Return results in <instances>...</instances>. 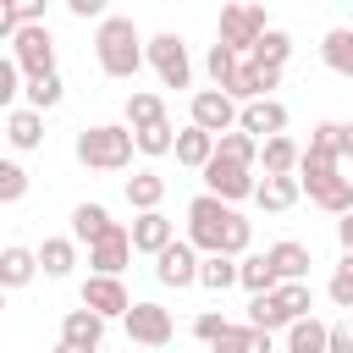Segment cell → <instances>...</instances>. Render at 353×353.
<instances>
[{
	"label": "cell",
	"mask_w": 353,
	"mask_h": 353,
	"mask_svg": "<svg viewBox=\"0 0 353 353\" xmlns=\"http://www.w3.org/2000/svg\"><path fill=\"white\" fill-rule=\"evenodd\" d=\"M94 55H99V72L105 77H138L143 66V33L132 17H105L94 28Z\"/></svg>",
	"instance_id": "obj_1"
},
{
	"label": "cell",
	"mask_w": 353,
	"mask_h": 353,
	"mask_svg": "<svg viewBox=\"0 0 353 353\" xmlns=\"http://www.w3.org/2000/svg\"><path fill=\"white\" fill-rule=\"evenodd\" d=\"M132 132L127 127H116V121H99V127H83L77 132V160L83 165H94V171H121V165H132Z\"/></svg>",
	"instance_id": "obj_2"
},
{
	"label": "cell",
	"mask_w": 353,
	"mask_h": 353,
	"mask_svg": "<svg viewBox=\"0 0 353 353\" xmlns=\"http://www.w3.org/2000/svg\"><path fill=\"white\" fill-rule=\"evenodd\" d=\"M237 221V210L232 204H221V199H210V193H199L193 204H188V243H193V254H221V243H226V226Z\"/></svg>",
	"instance_id": "obj_3"
},
{
	"label": "cell",
	"mask_w": 353,
	"mask_h": 353,
	"mask_svg": "<svg viewBox=\"0 0 353 353\" xmlns=\"http://www.w3.org/2000/svg\"><path fill=\"white\" fill-rule=\"evenodd\" d=\"M265 6H221V33H215V44L221 50H232V55H248L259 39H265Z\"/></svg>",
	"instance_id": "obj_4"
},
{
	"label": "cell",
	"mask_w": 353,
	"mask_h": 353,
	"mask_svg": "<svg viewBox=\"0 0 353 353\" xmlns=\"http://www.w3.org/2000/svg\"><path fill=\"white\" fill-rule=\"evenodd\" d=\"M143 61L154 66V77H160L165 88H188V83H193V61H188V44H182L176 33L143 39Z\"/></svg>",
	"instance_id": "obj_5"
},
{
	"label": "cell",
	"mask_w": 353,
	"mask_h": 353,
	"mask_svg": "<svg viewBox=\"0 0 353 353\" xmlns=\"http://www.w3.org/2000/svg\"><path fill=\"white\" fill-rule=\"evenodd\" d=\"M11 61H17L22 77H50L55 72V39H50V28L44 22L39 28H17L11 33Z\"/></svg>",
	"instance_id": "obj_6"
},
{
	"label": "cell",
	"mask_w": 353,
	"mask_h": 353,
	"mask_svg": "<svg viewBox=\"0 0 353 353\" xmlns=\"http://www.w3.org/2000/svg\"><path fill=\"white\" fill-rule=\"evenodd\" d=\"M121 325H127V336H132L138 347H165V342L176 336V325H171V309H165V303H132V309L121 314Z\"/></svg>",
	"instance_id": "obj_7"
},
{
	"label": "cell",
	"mask_w": 353,
	"mask_h": 353,
	"mask_svg": "<svg viewBox=\"0 0 353 353\" xmlns=\"http://www.w3.org/2000/svg\"><path fill=\"white\" fill-rule=\"evenodd\" d=\"M204 193L221 199V204L254 199V171H248V165H232V160H221V154H210V165H204Z\"/></svg>",
	"instance_id": "obj_8"
},
{
	"label": "cell",
	"mask_w": 353,
	"mask_h": 353,
	"mask_svg": "<svg viewBox=\"0 0 353 353\" xmlns=\"http://www.w3.org/2000/svg\"><path fill=\"white\" fill-rule=\"evenodd\" d=\"M188 127H199V132H210V138H221V132H232L237 127V105L221 94V88H199L193 94V105H188Z\"/></svg>",
	"instance_id": "obj_9"
},
{
	"label": "cell",
	"mask_w": 353,
	"mask_h": 353,
	"mask_svg": "<svg viewBox=\"0 0 353 353\" xmlns=\"http://www.w3.org/2000/svg\"><path fill=\"white\" fill-rule=\"evenodd\" d=\"M154 276H160V287H199V254H193V243L188 237L165 243L154 254Z\"/></svg>",
	"instance_id": "obj_10"
},
{
	"label": "cell",
	"mask_w": 353,
	"mask_h": 353,
	"mask_svg": "<svg viewBox=\"0 0 353 353\" xmlns=\"http://www.w3.org/2000/svg\"><path fill=\"white\" fill-rule=\"evenodd\" d=\"M77 298H83V309H94L99 320H121V314L132 309V292L121 287V276H88Z\"/></svg>",
	"instance_id": "obj_11"
},
{
	"label": "cell",
	"mask_w": 353,
	"mask_h": 353,
	"mask_svg": "<svg viewBox=\"0 0 353 353\" xmlns=\"http://www.w3.org/2000/svg\"><path fill=\"white\" fill-rule=\"evenodd\" d=\"M237 132H248L254 143L281 138V132H287V105H281V99H254V105H237Z\"/></svg>",
	"instance_id": "obj_12"
},
{
	"label": "cell",
	"mask_w": 353,
	"mask_h": 353,
	"mask_svg": "<svg viewBox=\"0 0 353 353\" xmlns=\"http://www.w3.org/2000/svg\"><path fill=\"white\" fill-rule=\"evenodd\" d=\"M127 259H132V243H127V226H121V221H116L99 243H88V265H94V276H121Z\"/></svg>",
	"instance_id": "obj_13"
},
{
	"label": "cell",
	"mask_w": 353,
	"mask_h": 353,
	"mask_svg": "<svg viewBox=\"0 0 353 353\" xmlns=\"http://www.w3.org/2000/svg\"><path fill=\"white\" fill-rule=\"evenodd\" d=\"M127 243H132V254H149V259H154L165 243H176V226H171L160 210H149V215H138V221L127 226Z\"/></svg>",
	"instance_id": "obj_14"
},
{
	"label": "cell",
	"mask_w": 353,
	"mask_h": 353,
	"mask_svg": "<svg viewBox=\"0 0 353 353\" xmlns=\"http://www.w3.org/2000/svg\"><path fill=\"white\" fill-rule=\"evenodd\" d=\"M61 342H72V347H88V353H99V342H105V320L94 314V309H66V320H61Z\"/></svg>",
	"instance_id": "obj_15"
},
{
	"label": "cell",
	"mask_w": 353,
	"mask_h": 353,
	"mask_svg": "<svg viewBox=\"0 0 353 353\" xmlns=\"http://www.w3.org/2000/svg\"><path fill=\"white\" fill-rule=\"evenodd\" d=\"M265 265L276 270V281H309V248L303 243H270L265 248Z\"/></svg>",
	"instance_id": "obj_16"
},
{
	"label": "cell",
	"mask_w": 353,
	"mask_h": 353,
	"mask_svg": "<svg viewBox=\"0 0 353 353\" xmlns=\"http://www.w3.org/2000/svg\"><path fill=\"white\" fill-rule=\"evenodd\" d=\"M270 303H276L281 325H292V320H303L314 309V292H309V281H276L270 287Z\"/></svg>",
	"instance_id": "obj_17"
},
{
	"label": "cell",
	"mask_w": 353,
	"mask_h": 353,
	"mask_svg": "<svg viewBox=\"0 0 353 353\" xmlns=\"http://www.w3.org/2000/svg\"><path fill=\"white\" fill-rule=\"evenodd\" d=\"M33 276H39V259H33V248H22V243L0 248V292H11V287H28Z\"/></svg>",
	"instance_id": "obj_18"
},
{
	"label": "cell",
	"mask_w": 353,
	"mask_h": 353,
	"mask_svg": "<svg viewBox=\"0 0 353 353\" xmlns=\"http://www.w3.org/2000/svg\"><path fill=\"white\" fill-rule=\"evenodd\" d=\"M171 154H176V165L204 171V165H210V154H215V138H210V132H199V127H182V132H176V143H171Z\"/></svg>",
	"instance_id": "obj_19"
},
{
	"label": "cell",
	"mask_w": 353,
	"mask_h": 353,
	"mask_svg": "<svg viewBox=\"0 0 353 353\" xmlns=\"http://www.w3.org/2000/svg\"><path fill=\"white\" fill-rule=\"evenodd\" d=\"M160 199H165V176H160V171H149V165H143V171H132V176H127V204H132L138 215L160 210Z\"/></svg>",
	"instance_id": "obj_20"
},
{
	"label": "cell",
	"mask_w": 353,
	"mask_h": 353,
	"mask_svg": "<svg viewBox=\"0 0 353 353\" xmlns=\"http://www.w3.org/2000/svg\"><path fill=\"white\" fill-rule=\"evenodd\" d=\"M298 176H265V182H254V204L259 210H270V215H281V210H292L298 204Z\"/></svg>",
	"instance_id": "obj_21"
},
{
	"label": "cell",
	"mask_w": 353,
	"mask_h": 353,
	"mask_svg": "<svg viewBox=\"0 0 353 353\" xmlns=\"http://www.w3.org/2000/svg\"><path fill=\"white\" fill-rule=\"evenodd\" d=\"M33 259H39V270H44L50 281H61V276H72V265H77V243H72V237H44V248H33Z\"/></svg>",
	"instance_id": "obj_22"
},
{
	"label": "cell",
	"mask_w": 353,
	"mask_h": 353,
	"mask_svg": "<svg viewBox=\"0 0 353 353\" xmlns=\"http://www.w3.org/2000/svg\"><path fill=\"white\" fill-rule=\"evenodd\" d=\"M110 226H116V221H110V210H105V204H94V199H83V204L72 210V237H77V243H99Z\"/></svg>",
	"instance_id": "obj_23"
},
{
	"label": "cell",
	"mask_w": 353,
	"mask_h": 353,
	"mask_svg": "<svg viewBox=\"0 0 353 353\" xmlns=\"http://www.w3.org/2000/svg\"><path fill=\"white\" fill-rule=\"evenodd\" d=\"M6 138H11V149H39V143H44V116L28 110V105L11 110V116H6Z\"/></svg>",
	"instance_id": "obj_24"
},
{
	"label": "cell",
	"mask_w": 353,
	"mask_h": 353,
	"mask_svg": "<svg viewBox=\"0 0 353 353\" xmlns=\"http://www.w3.org/2000/svg\"><path fill=\"white\" fill-rule=\"evenodd\" d=\"M303 193H309L320 210H331V215H347V210H353V182H347L342 171L325 176V182H314V188H303Z\"/></svg>",
	"instance_id": "obj_25"
},
{
	"label": "cell",
	"mask_w": 353,
	"mask_h": 353,
	"mask_svg": "<svg viewBox=\"0 0 353 353\" xmlns=\"http://www.w3.org/2000/svg\"><path fill=\"white\" fill-rule=\"evenodd\" d=\"M320 61L336 72V77H353V28H331L320 39Z\"/></svg>",
	"instance_id": "obj_26"
},
{
	"label": "cell",
	"mask_w": 353,
	"mask_h": 353,
	"mask_svg": "<svg viewBox=\"0 0 353 353\" xmlns=\"http://www.w3.org/2000/svg\"><path fill=\"white\" fill-rule=\"evenodd\" d=\"M287 55H292V33H281V28H265V39L248 50V61L254 66H270V72H281Z\"/></svg>",
	"instance_id": "obj_27"
},
{
	"label": "cell",
	"mask_w": 353,
	"mask_h": 353,
	"mask_svg": "<svg viewBox=\"0 0 353 353\" xmlns=\"http://www.w3.org/2000/svg\"><path fill=\"white\" fill-rule=\"evenodd\" d=\"M165 121V99L160 94H127V132H143V127H160Z\"/></svg>",
	"instance_id": "obj_28"
},
{
	"label": "cell",
	"mask_w": 353,
	"mask_h": 353,
	"mask_svg": "<svg viewBox=\"0 0 353 353\" xmlns=\"http://www.w3.org/2000/svg\"><path fill=\"white\" fill-rule=\"evenodd\" d=\"M259 160H265V176H292L298 171V143L281 132V138H265L259 143Z\"/></svg>",
	"instance_id": "obj_29"
},
{
	"label": "cell",
	"mask_w": 353,
	"mask_h": 353,
	"mask_svg": "<svg viewBox=\"0 0 353 353\" xmlns=\"http://www.w3.org/2000/svg\"><path fill=\"white\" fill-rule=\"evenodd\" d=\"M199 287H210V292L237 287V259H226V254H199Z\"/></svg>",
	"instance_id": "obj_30"
},
{
	"label": "cell",
	"mask_w": 353,
	"mask_h": 353,
	"mask_svg": "<svg viewBox=\"0 0 353 353\" xmlns=\"http://www.w3.org/2000/svg\"><path fill=\"white\" fill-rule=\"evenodd\" d=\"M287 353H325V320L303 314L287 325Z\"/></svg>",
	"instance_id": "obj_31"
},
{
	"label": "cell",
	"mask_w": 353,
	"mask_h": 353,
	"mask_svg": "<svg viewBox=\"0 0 353 353\" xmlns=\"http://www.w3.org/2000/svg\"><path fill=\"white\" fill-rule=\"evenodd\" d=\"M215 353H276V342H270V331H254V325H232V331L215 342Z\"/></svg>",
	"instance_id": "obj_32"
},
{
	"label": "cell",
	"mask_w": 353,
	"mask_h": 353,
	"mask_svg": "<svg viewBox=\"0 0 353 353\" xmlns=\"http://www.w3.org/2000/svg\"><path fill=\"white\" fill-rule=\"evenodd\" d=\"M22 94H28V110H39V116H44V110H55V105L66 99V88H61V77H55V72H50V77H28V83H22Z\"/></svg>",
	"instance_id": "obj_33"
},
{
	"label": "cell",
	"mask_w": 353,
	"mask_h": 353,
	"mask_svg": "<svg viewBox=\"0 0 353 353\" xmlns=\"http://www.w3.org/2000/svg\"><path fill=\"white\" fill-rule=\"evenodd\" d=\"M215 154H221V160H232V165H248V171H254L259 143H254L248 132H237V127H232V132H221V138H215Z\"/></svg>",
	"instance_id": "obj_34"
},
{
	"label": "cell",
	"mask_w": 353,
	"mask_h": 353,
	"mask_svg": "<svg viewBox=\"0 0 353 353\" xmlns=\"http://www.w3.org/2000/svg\"><path fill=\"white\" fill-rule=\"evenodd\" d=\"M237 287H248L254 298L276 287V270L265 265V254H243V259H237Z\"/></svg>",
	"instance_id": "obj_35"
},
{
	"label": "cell",
	"mask_w": 353,
	"mask_h": 353,
	"mask_svg": "<svg viewBox=\"0 0 353 353\" xmlns=\"http://www.w3.org/2000/svg\"><path fill=\"white\" fill-rule=\"evenodd\" d=\"M171 143H176V132H171V121H160V127H143V132H132V149H138V154H149V160H160V154H171Z\"/></svg>",
	"instance_id": "obj_36"
},
{
	"label": "cell",
	"mask_w": 353,
	"mask_h": 353,
	"mask_svg": "<svg viewBox=\"0 0 353 353\" xmlns=\"http://www.w3.org/2000/svg\"><path fill=\"white\" fill-rule=\"evenodd\" d=\"M325 292H331V303H336V309H353V254H342V259H336V270H331Z\"/></svg>",
	"instance_id": "obj_37"
},
{
	"label": "cell",
	"mask_w": 353,
	"mask_h": 353,
	"mask_svg": "<svg viewBox=\"0 0 353 353\" xmlns=\"http://www.w3.org/2000/svg\"><path fill=\"white\" fill-rule=\"evenodd\" d=\"M17 199H28V171L17 160H0V204H17Z\"/></svg>",
	"instance_id": "obj_38"
},
{
	"label": "cell",
	"mask_w": 353,
	"mask_h": 353,
	"mask_svg": "<svg viewBox=\"0 0 353 353\" xmlns=\"http://www.w3.org/2000/svg\"><path fill=\"white\" fill-rule=\"evenodd\" d=\"M226 331H232V320H226V314H215V309H204V314L193 320V336H199L204 347H215V342H221Z\"/></svg>",
	"instance_id": "obj_39"
},
{
	"label": "cell",
	"mask_w": 353,
	"mask_h": 353,
	"mask_svg": "<svg viewBox=\"0 0 353 353\" xmlns=\"http://www.w3.org/2000/svg\"><path fill=\"white\" fill-rule=\"evenodd\" d=\"M22 94V72H17V61L11 55H0V110H11V99Z\"/></svg>",
	"instance_id": "obj_40"
},
{
	"label": "cell",
	"mask_w": 353,
	"mask_h": 353,
	"mask_svg": "<svg viewBox=\"0 0 353 353\" xmlns=\"http://www.w3.org/2000/svg\"><path fill=\"white\" fill-rule=\"evenodd\" d=\"M325 353H353V320L325 325Z\"/></svg>",
	"instance_id": "obj_41"
},
{
	"label": "cell",
	"mask_w": 353,
	"mask_h": 353,
	"mask_svg": "<svg viewBox=\"0 0 353 353\" xmlns=\"http://www.w3.org/2000/svg\"><path fill=\"white\" fill-rule=\"evenodd\" d=\"M309 149H314V154H336V121H320V127L309 132Z\"/></svg>",
	"instance_id": "obj_42"
},
{
	"label": "cell",
	"mask_w": 353,
	"mask_h": 353,
	"mask_svg": "<svg viewBox=\"0 0 353 353\" xmlns=\"http://www.w3.org/2000/svg\"><path fill=\"white\" fill-rule=\"evenodd\" d=\"M204 66H210V77L221 83V77L232 72V50H221V44H210V61H204Z\"/></svg>",
	"instance_id": "obj_43"
},
{
	"label": "cell",
	"mask_w": 353,
	"mask_h": 353,
	"mask_svg": "<svg viewBox=\"0 0 353 353\" xmlns=\"http://www.w3.org/2000/svg\"><path fill=\"white\" fill-rule=\"evenodd\" d=\"M66 11H72V17H94V22H105V0H66Z\"/></svg>",
	"instance_id": "obj_44"
},
{
	"label": "cell",
	"mask_w": 353,
	"mask_h": 353,
	"mask_svg": "<svg viewBox=\"0 0 353 353\" xmlns=\"http://www.w3.org/2000/svg\"><path fill=\"white\" fill-rule=\"evenodd\" d=\"M336 160H353V121H336Z\"/></svg>",
	"instance_id": "obj_45"
},
{
	"label": "cell",
	"mask_w": 353,
	"mask_h": 353,
	"mask_svg": "<svg viewBox=\"0 0 353 353\" xmlns=\"http://www.w3.org/2000/svg\"><path fill=\"white\" fill-rule=\"evenodd\" d=\"M17 33V0H0V39Z\"/></svg>",
	"instance_id": "obj_46"
},
{
	"label": "cell",
	"mask_w": 353,
	"mask_h": 353,
	"mask_svg": "<svg viewBox=\"0 0 353 353\" xmlns=\"http://www.w3.org/2000/svg\"><path fill=\"white\" fill-rule=\"evenodd\" d=\"M336 237H342V254H353V210L336 221Z\"/></svg>",
	"instance_id": "obj_47"
},
{
	"label": "cell",
	"mask_w": 353,
	"mask_h": 353,
	"mask_svg": "<svg viewBox=\"0 0 353 353\" xmlns=\"http://www.w3.org/2000/svg\"><path fill=\"white\" fill-rule=\"evenodd\" d=\"M55 353H88V347H72V342H55Z\"/></svg>",
	"instance_id": "obj_48"
},
{
	"label": "cell",
	"mask_w": 353,
	"mask_h": 353,
	"mask_svg": "<svg viewBox=\"0 0 353 353\" xmlns=\"http://www.w3.org/2000/svg\"><path fill=\"white\" fill-rule=\"evenodd\" d=\"M0 314H6V292H0Z\"/></svg>",
	"instance_id": "obj_49"
},
{
	"label": "cell",
	"mask_w": 353,
	"mask_h": 353,
	"mask_svg": "<svg viewBox=\"0 0 353 353\" xmlns=\"http://www.w3.org/2000/svg\"><path fill=\"white\" fill-rule=\"evenodd\" d=\"M347 182H353V176H347Z\"/></svg>",
	"instance_id": "obj_50"
}]
</instances>
